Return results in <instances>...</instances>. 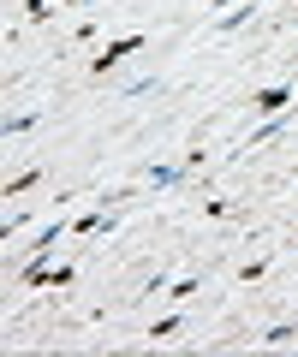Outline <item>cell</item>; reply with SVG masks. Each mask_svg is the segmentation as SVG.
Wrapping results in <instances>:
<instances>
[{
    "instance_id": "7c38bea8",
    "label": "cell",
    "mask_w": 298,
    "mask_h": 357,
    "mask_svg": "<svg viewBox=\"0 0 298 357\" xmlns=\"http://www.w3.org/2000/svg\"><path fill=\"white\" fill-rule=\"evenodd\" d=\"M149 89H161V77H143V84H126V89H119V102H137V96H149Z\"/></svg>"
},
{
    "instance_id": "9a60e30c",
    "label": "cell",
    "mask_w": 298,
    "mask_h": 357,
    "mask_svg": "<svg viewBox=\"0 0 298 357\" xmlns=\"http://www.w3.org/2000/svg\"><path fill=\"white\" fill-rule=\"evenodd\" d=\"M292 18H298V6H292Z\"/></svg>"
},
{
    "instance_id": "6da1fadb",
    "label": "cell",
    "mask_w": 298,
    "mask_h": 357,
    "mask_svg": "<svg viewBox=\"0 0 298 357\" xmlns=\"http://www.w3.org/2000/svg\"><path fill=\"white\" fill-rule=\"evenodd\" d=\"M137 48H149V36H143V30H126V36H107L102 48L90 54V77H102V72H114V66H126Z\"/></svg>"
},
{
    "instance_id": "52a82bcc",
    "label": "cell",
    "mask_w": 298,
    "mask_h": 357,
    "mask_svg": "<svg viewBox=\"0 0 298 357\" xmlns=\"http://www.w3.org/2000/svg\"><path fill=\"white\" fill-rule=\"evenodd\" d=\"M36 126H42V114H36V107H24V114H13V119H6V143L30 137V131H36Z\"/></svg>"
},
{
    "instance_id": "7a4b0ae2",
    "label": "cell",
    "mask_w": 298,
    "mask_h": 357,
    "mask_svg": "<svg viewBox=\"0 0 298 357\" xmlns=\"http://www.w3.org/2000/svg\"><path fill=\"white\" fill-rule=\"evenodd\" d=\"M185 173H191L185 161H156V167H143V191H179Z\"/></svg>"
},
{
    "instance_id": "5b68a950",
    "label": "cell",
    "mask_w": 298,
    "mask_h": 357,
    "mask_svg": "<svg viewBox=\"0 0 298 357\" xmlns=\"http://www.w3.org/2000/svg\"><path fill=\"white\" fill-rule=\"evenodd\" d=\"M36 185H42V167H24V173H13L6 185H0V197H6V203H18V197L36 191Z\"/></svg>"
},
{
    "instance_id": "5bb4252c",
    "label": "cell",
    "mask_w": 298,
    "mask_h": 357,
    "mask_svg": "<svg viewBox=\"0 0 298 357\" xmlns=\"http://www.w3.org/2000/svg\"><path fill=\"white\" fill-rule=\"evenodd\" d=\"M209 13H233V0H203Z\"/></svg>"
},
{
    "instance_id": "30bf717a",
    "label": "cell",
    "mask_w": 298,
    "mask_h": 357,
    "mask_svg": "<svg viewBox=\"0 0 298 357\" xmlns=\"http://www.w3.org/2000/svg\"><path fill=\"white\" fill-rule=\"evenodd\" d=\"M42 286H60V292H72V286H78V268H72V262L48 268V280H42Z\"/></svg>"
},
{
    "instance_id": "8fae6325",
    "label": "cell",
    "mask_w": 298,
    "mask_h": 357,
    "mask_svg": "<svg viewBox=\"0 0 298 357\" xmlns=\"http://www.w3.org/2000/svg\"><path fill=\"white\" fill-rule=\"evenodd\" d=\"M262 274H269V256H251V262L239 268V286H257Z\"/></svg>"
},
{
    "instance_id": "9c48e42d",
    "label": "cell",
    "mask_w": 298,
    "mask_h": 357,
    "mask_svg": "<svg viewBox=\"0 0 298 357\" xmlns=\"http://www.w3.org/2000/svg\"><path fill=\"white\" fill-rule=\"evenodd\" d=\"M179 328H185V316H179V310H167V316H156V321H149V340L161 345V340H173Z\"/></svg>"
},
{
    "instance_id": "3957f363",
    "label": "cell",
    "mask_w": 298,
    "mask_h": 357,
    "mask_svg": "<svg viewBox=\"0 0 298 357\" xmlns=\"http://www.w3.org/2000/svg\"><path fill=\"white\" fill-rule=\"evenodd\" d=\"M251 107H257V114H286V107H298V84H269V89H257Z\"/></svg>"
},
{
    "instance_id": "4fadbf2b",
    "label": "cell",
    "mask_w": 298,
    "mask_h": 357,
    "mask_svg": "<svg viewBox=\"0 0 298 357\" xmlns=\"http://www.w3.org/2000/svg\"><path fill=\"white\" fill-rule=\"evenodd\" d=\"M96 30H102V24H96V18H90V24H78V30H72V36H66V48H84V42H96Z\"/></svg>"
},
{
    "instance_id": "277c9868",
    "label": "cell",
    "mask_w": 298,
    "mask_h": 357,
    "mask_svg": "<svg viewBox=\"0 0 298 357\" xmlns=\"http://www.w3.org/2000/svg\"><path fill=\"white\" fill-rule=\"evenodd\" d=\"M257 13H262V0H245V6H233V13H221V18H215V36H239Z\"/></svg>"
},
{
    "instance_id": "ba28073f",
    "label": "cell",
    "mask_w": 298,
    "mask_h": 357,
    "mask_svg": "<svg viewBox=\"0 0 298 357\" xmlns=\"http://www.w3.org/2000/svg\"><path fill=\"white\" fill-rule=\"evenodd\" d=\"M54 13H72V6H66V0H24V18H30V24H48Z\"/></svg>"
},
{
    "instance_id": "8992f818",
    "label": "cell",
    "mask_w": 298,
    "mask_h": 357,
    "mask_svg": "<svg viewBox=\"0 0 298 357\" xmlns=\"http://www.w3.org/2000/svg\"><path fill=\"white\" fill-rule=\"evenodd\" d=\"M203 286H209V280H197V274H179V280H167V292H161V298H167V304H191Z\"/></svg>"
}]
</instances>
